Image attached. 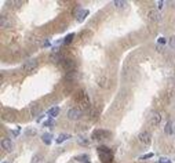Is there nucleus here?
Returning a JSON list of instances; mask_svg holds the SVG:
<instances>
[{"label": "nucleus", "instance_id": "f257e3e1", "mask_svg": "<svg viewBox=\"0 0 175 163\" xmlns=\"http://www.w3.org/2000/svg\"><path fill=\"white\" fill-rule=\"evenodd\" d=\"M68 119L69 120H79V119L83 116V111L81 109H77V108H72L68 111Z\"/></svg>", "mask_w": 175, "mask_h": 163}, {"label": "nucleus", "instance_id": "f03ea898", "mask_svg": "<svg viewBox=\"0 0 175 163\" xmlns=\"http://www.w3.org/2000/svg\"><path fill=\"white\" fill-rule=\"evenodd\" d=\"M77 101H79V104H80L83 108H90V98L84 91H80V93H79V95H77Z\"/></svg>", "mask_w": 175, "mask_h": 163}, {"label": "nucleus", "instance_id": "7ed1b4c3", "mask_svg": "<svg viewBox=\"0 0 175 163\" xmlns=\"http://www.w3.org/2000/svg\"><path fill=\"white\" fill-rule=\"evenodd\" d=\"M161 119H163V116H161L159 112H152L150 116H149V123H150L152 126H159V124L161 123Z\"/></svg>", "mask_w": 175, "mask_h": 163}, {"label": "nucleus", "instance_id": "20e7f679", "mask_svg": "<svg viewBox=\"0 0 175 163\" xmlns=\"http://www.w3.org/2000/svg\"><path fill=\"white\" fill-rule=\"evenodd\" d=\"M36 68H37V61L29 60V61H26V62L24 64L22 69H24V72H33Z\"/></svg>", "mask_w": 175, "mask_h": 163}, {"label": "nucleus", "instance_id": "39448f33", "mask_svg": "<svg viewBox=\"0 0 175 163\" xmlns=\"http://www.w3.org/2000/svg\"><path fill=\"white\" fill-rule=\"evenodd\" d=\"M109 131H105V130H94L91 134V137L94 140H97V141H99V140H104L106 136H109Z\"/></svg>", "mask_w": 175, "mask_h": 163}, {"label": "nucleus", "instance_id": "423d86ee", "mask_svg": "<svg viewBox=\"0 0 175 163\" xmlns=\"http://www.w3.org/2000/svg\"><path fill=\"white\" fill-rule=\"evenodd\" d=\"M164 133L167 136H172L175 133V120H168L166 123V127H164Z\"/></svg>", "mask_w": 175, "mask_h": 163}, {"label": "nucleus", "instance_id": "0eeeda50", "mask_svg": "<svg viewBox=\"0 0 175 163\" xmlns=\"http://www.w3.org/2000/svg\"><path fill=\"white\" fill-rule=\"evenodd\" d=\"M138 140H139L142 144L148 145V144H150V134H149L148 131H141V133L138 134Z\"/></svg>", "mask_w": 175, "mask_h": 163}, {"label": "nucleus", "instance_id": "6e6552de", "mask_svg": "<svg viewBox=\"0 0 175 163\" xmlns=\"http://www.w3.org/2000/svg\"><path fill=\"white\" fill-rule=\"evenodd\" d=\"M148 17H149V19H150V21H153V22L160 21V18H161L160 12H159L157 10H150V11H149V14H148Z\"/></svg>", "mask_w": 175, "mask_h": 163}, {"label": "nucleus", "instance_id": "1a4fd4ad", "mask_svg": "<svg viewBox=\"0 0 175 163\" xmlns=\"http://www.w3.org/2000/svg\"><path fill=\"white\" fill-rule=\"evenodd\" d=\"M99 159L102 163H110L113 159V155L112 152H102V154H99Z\"/></svg>", "mask_w": 175, "mask_h": 163}, {"label": "nucleus", "instance_id": "9d476101", "mask_svg": "<svg viewBox=\"0 0 175 163\" xmlns=\"http://www.w3.org/2000/svg\"><path fill=\"white\" fill-rule=\"evenodd\" d=\"M62 67L65 68L66 71L72 72V69H74V67H76V64H74V61H72V60H63L62 61Z\"/></svg>", "mask_w": 175, "mask_h": 163}, {"label": "nucleus", "instance_id": "9b49d317", "mask_svg": "<svg viewBox=\"0 0 175 163\" xmlns=\"http://www.w3.org/2000/svg\"><path fill=\"white\" fill-rule=\"evenodd\" d=\"M2 148L7 152H11L12 151V142L10 141L9 138H3L2 140Z\"/></svg>", "mask_w": 175, "mask_h": 163}, {"label": "nucleus", "instance_id": "f8f14e48", "mask_svg": "<svg viewBox=\"0 0 175 163\" xmlns=\"http://www.w3.org/2000/svg\"><path fill=\"white\" fill-rule=\"evenodd\" d=\"M86 15H88V10H80V11L76 14V19L79 22H83L84 18H86Z\"/></svg>", "mask_w": 175, "mask_h": 163}, {"label": "nucleus", "instance_id": "ddd939ff", "mask_svg": "<svg viewBox=\"0 0 175 163\" xmlns=\"http://www.w3.org/2000/svg\"><path fill=\"white\" fill-rule=\"evenodd\" d=\"M60 115V108L58 106H53V108H50V111H48V118H55V116Z\"/></svg>", "mask_w": 175, "mask_h": 163}, {"label": "nucleus", "instance_id": "4468645a", "mask_svg": "<svg viewBox=\"0 0 175 163\" xmlns=\"http://www.w3.org/2000/svg\"><path fill=\"white\" fill-rule=\"evenodd\" d=\"M69 138H72L70 137V134H60L58 136V138H57V144H61V142H63V141H66V140H69Z\"/></svg>", "mask_w": 175, "mask_h": 163}, {"label": "nucleus", "instance_id": "2eb2a0df", "mask_svg": "<svg viewBox=\"0 0 175 163\" xmlns=\"http://www.w3.org/2000/svg\"><path fill=\"white\" fill-rule=\"evenodd\" d=\"M0 26L3 28V29L10 26V22H9V19H7L6 15H2V18H0Z\"/></svg>", "mask_w": 175, "mask_h": 163}, {"label": "nucleus", "instance_id": "dca6fc26", "mask_svg": "<svg viewBox=\"0 0 175 163\" xmlns=\"http://www.w3.org/2000/svg\"><path fill=\"white\" fill-rule=\"evenodd\" d=\"M51 138H53V136H51V134H48V133H46V134H43V136H42V140H43V142H44L46 145H50L51 144Z\"/></svg>", "mask_w": 175, "mask_h": 163}, {"label": "nucleus", "instance_id": "f3484780", "mask_svg": "<svg viewBox=\"0 0 175 163\" xmlns=\"http://www.w3.org/2000/svg\"><path fill=\"white\" fill-rule=\"evenodd\" d=\"M113 4H115L117 9H123V7L127 6V2H123V0H115V2H113Z\"/></svg>", "mask_w": 175, "mask_h": 163}, {"label": "nucleus", "instance_id": "a211bd4d", "mask_svg": "<svg viewBox=\"0 0 175 163\" xmlns=\"http://www.w3.org/2000/svg\"><path fill=\"white\" fill-rule=\"evenodd\" d=\"M76 159H77V160H80V162H84V163H90V162H88V160H90L88 155H81V156H77Z\"/></svg>", "mask_w": 175, "mask_h": 163}, {"label": "nucleus", "instance_id": "6ab92c4d", "mask_svg": "<svg viewBox=\"0 0 175 163\" xmlns=\"http://www.w3.org/2000/svg\"><path fill=\"white\" fill-rule=\"evenodd\" d=\"M73 37H74V35H73V33H69L68 36L65 37V40H63V43H65V44H69V43H70L72 40H73Z\"/></svg>", "mask_w": 175, "mask_h": 163}, {"label": "nucleus", "instance_id": "aec40b11", "mask_svg": "<svg viewBox=\"0 0 175 163\" xmlns=\"http://www.w3.org/2000/svg\"><path fill=\"white\" fill-rule=\"evenodd\" d=\"M77 141H79V144H80V145H88V141H87L84 137H81V136L77 138Z\"/></svg>", "mask_w": 175, "mask_h": 163}, {"label": "nucleus", "instance_id": "412c9836", "mask_svg": "<svg viewBox=\"0 0 175 163\" xmlns=\"http://www.w3.org/2000/svg\"><path fill=\"white\" fill-rule=\"evenodd\" d=\"M102 152H112V151H110L108 147H104V145H102V147H98V154H102Z\"/></svg>", "mask_w": 175, "mask_h": 163}, {"label": "nucleus", "instance_id": "4be33fe9", "mask_svg": "<svg viewBox=\"0 0 175 163\" xmlns=\"http://www.w3.org/2000/svg\"><path fill=\"white\" fill-rule=\"evenodd\" d=\"M42 159H43L42 155H35V156H33V159H32V163H39Z\"/></svg>", "mask_w": 175, "mask_h": 163}, {"label": "nucleus", "instance_id": "5701e85b", "mask_svg": "<svg viewBox=\"0 0 175 163\" xmlns=\"http://www.w3.org/2000/svg\"><path fill=\"white\" fill-rule=\"evenodd\" d=\"M159 163H172V162L168 159V158H160V159H159Z\"/></svg>", "mask_w": 175, "mask_h": 163}, {"label": "nucleus", "instance_id": "b1692460", "mask_svg": "<svg viewBox=\"0 0 175 163\" xmlns=\"http://www.w3.org/2000/svg\"><path fill=\"white\" fill-rule=\"evenodd\" d=\"M44 126H54V119L50 118L47 122H44Z\"/></svg>", "mask_w": 175, "mask_h": 163}, {"label": "nucleus", "instance_id": "393cba45", "mask_svg": "<svg viewBox=\"0 0 175 163\" xmlns=\"http://www.w3.org/2000/svg\"><path fill=\"white\" fill-rule=\"evenodd\" d=\"M152 156H153V154H146V155H142L139 159H149V158H152Z\"/></svg>", "mask_w": 175, "mask_h": 163}, {"label": "nucleus", "instance_id": "a878e982", "mask_svg": "<svg viewBox=\"0 0 175 163\" xmlns=\"http://www.w3.org/2000/svg\"><path fill=\"white\" fill-rule=\"evenodd\" d=\"M19 133H21V129H17V130H12V131H11L12 136H18Z\"/></svg>", "mask_w": 175, "mask_h": 163}, {"label": "nucleus", "instance_id": "bb28decb", "mask_svg": "<svg viewBox=\"0 0 175 163\" xmlns=\"http://www.w3.org/2000/svg\"><path fill=\"white\" fill-rule=\"evenodd\" d=\"M36 131L35 130H26V136H35Z\"/></svg>", "mask_w": 175, "mask_h": 163}, {"label": "nucleus", "instance_id": "cd10ccee", "mask_svg": "<svg viewBox=\"0 0 175 163\" xmlns=\"http://www.w3.org/2000/svg\"><path fill=\"white\" fill-rule=\"evenodd\" d=\"M170 44H171V47H172V48H175V36H174V37H171V40H170Z\"/></svg>", "mask_w": 175, "mask_h": 163}, {"label": "nucleus", "instance_id": "c85d7f7f", "mask_svg": "<svg viewBox=\"0 0 175 163\" xmlns=\"http://www.w3.org/2000/svg\"><path fill=\"white\" fill-rule=\"evenodd\" d=\"M163 6H164V2H163V0H160V2H157V7H159V9H163Z\"/></svg>", "mask_w": 175, "mask_h": 163}, {"label": "nucleus", "instance_id": "c756f323", "mask_svg": "<svg viewBox=\"0 0 175 163\" xmlns=\"http://www.w3.org/2000/svg\"><path fill=\"white\" fill-rule=\"evenodd\" d=\"M167 40L164 39V37H159V43H161V44H164V43H166Z\"/></svg>", "mask_w": 175, "mask_h": 163}, {"label": "nucleus", "instance_id": "7c9ffc66", "mask_svg": "<svg viewBox=\"0 0 175 163\" xmlns=\"http://www.w3.org/2000/svg\"><path fill=\"white\" fill-rule=\"evenodd\" d=\"M2 163H9V162H2Z\"/></svg>", "mask_w": 175, "mask_h": 163}, {"label": "nucleus", "instance_id": "2f4dec72", "mask_svg": "<svg viewBox=\"0 0 175 163\" xmlns=\"http://www.w3.org/2000/svg\"><path fill=\"white\" fill-rule=\"evenodd\" d=\"M69 163H72V162H69Z\"/></svg>", "mask_w": 175, "mask_h": 163}]
</instances>
